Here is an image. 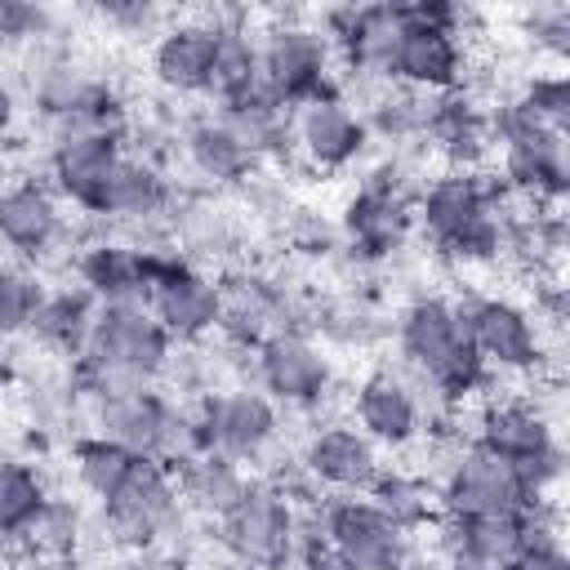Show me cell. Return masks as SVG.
Masks as SVG:
<instances>
[{
    "label": "cell",
    "mask_w": 570,
    "mask_h": 570,
    "mask_svg": "<svg viewBox=\"0 0 570 570\" xmlns=\"http://www.w3.org/2000/svg\"><path fill=\"white\" fill-rule=\"evenodd\" d=\"M183 156H187V165H191L205 183H214V187H236V183H245V178L254 174V165H258V160L249 156V147H245L214 111L187 125V134H183Z\"/></svg>",
    "instance_id": "30"
},
{
    "label": "cell",
    "mask_w": 570,
    "mask_h": 570,
    "mask_svg": "<svg viewBox=\"0 0 570 570\" xmlns=\"http://www.w3.org/2000/svg\"><path fill=\"white\" fill-rule=\"evenodd\" d=\"M200 570H249V566H240L236 557H227V552H218V557H209V561H200Z\"/></svg>",
    "instance_id": "45"
},
{
    "label": "cell",
    "mask_w": 570,
    "mask_h": 570,
    "mask_svg": "<svg viewBox=\"0 0 570 570\" xmlns=\"http://www.w3.org/2000/svg\"><path fill=\"white\" fill-rule=\"evenodd\" d=\"M94 312H98V303H94L89 289L58 285V289H45V298H40L27 334H36V343H45V347H53V352H62V356L76 361L85 352V343H89Z\"/></svg>",
    "instance_id": "31"
},
{
    "label": "cell",
    "mask_w": 570,
    "mask_h": 570,
    "mask_svg": "<svg viewBox=\"0 0 570 570\" xmlns=\"http://www.w3.org/2000/svg\"><path fill=\"white\" fill-rule=\"evenodd\" d=\"M285 294L289 285L258 272H227L218 281V330L236 347H258L267 334L285 330Z\"/></svg>",
    "instance_id": "24"
},
{
    "label": "cell",
    "mask_w": 570,
    "mask_h": 570,
    "mask_svg": "<svg viewBox=\"0 0 570 570\" xmlns=\"http://www.w3.org/2000/svg\"><path fill=\"white\" fill-rule=\"evenodd\" d=\"M218 552L236 557L249 570H294L303 552V521L294 512V499L276 481H254L240 490V499L214 521Z\"/></svg>",
    "instance_id": "6"
},
{
    "label": "cell",
    "mask_w": 570,
    "mask_h": 570,
    "mask_svg": "<svg viewBox=\"0 0 570 570\" xmlns=\"http://www.w3.org/2000/svg\"><path fill=\"white\" fill-rule=\"evenodd\" d=\"M396 352H401V370L432 405H463L490 383V370L481 365L472 334L463 325L459 298L450 294H419L401 307Z\"/></svg>",
    "instance_id": "1"
},
{
    "label": "cell",
    "mask_w": 570,
    "mask_h": 570,
    "mask_svg": "<svg viewBox=\"0 0 570 570\" xmlns=\"http://www.w3.org/2000/svg\"><path fill=\"white\" fill-rule=\"evenodd\" d=\"M196 445L214 450L232 463H263L281 436V405L267 401L258 387H218L205 392L191 410Z\"/></svg>",
    "instance_id": "12"
},
{
    "label": "cell",
    "mask_w": 570,
    "mask_h": 570,
    "mask_svg": "<svg viewBox=\"0 0 570 570\" xmlns=\"http://www.w3.org/2000/svg\"><path fill=\"white\" fill-rule=\"evenodd\" d=\"M428 98L432 94H414L405 85H374L365 98V134L383 138V142H423V125H428Z\"/></svg>",
    "instance_id": "33"
},
{
    "label": "cell",
    "mask_w": 570,
    "mask_h": 570,
    "mask_svg": "<svg viewBox=\"0 0 570 570\" xmlns=\"http://www.w3.org/2000/svg\"><path fill=\"white\" fill-rule=\"evenodd\" d=\"M303 472L312 476V485L330 490V494H370V485L379 481L383 450L356 428V423H321L307 432L303 441Z\"/></svg>",
    "instance_id": "21"
},
{
    "label": "cell",
    "mask_w": 570,
    "mask_h": 570,
    "mask_svg": "<svg viewBox=\"0 0 570 570\" xmlns=\"http://www.w3.org/2000/svg\"><path fill=\"white\" fill-rule=\"evenodd\" d=\"M525 36L534 40V49L552 53L557 62L570 53V4H534L525 13Z\"/></svg>",
    "instance_id": "38"
},
{
    "label": "cell",
    "mask_w": 570,
    "mask_h": 570,
    "mask_svg": "<svg viewBox=\"0 0 570 570\" xmlns=\"http://www.w3.org/2000/svg\"><path fill=\"white\" fill-rule=\"evenodd\" d=\"M508 570H570V557L561 543H543V548H525Z\"/></svg>",
    "instance_id": "42"
},
{
    "label": "cell",
    "mask_w": 570,
    "mask_h": 570,
    "mask_svg": "<svg viewBox=\"0 0 570 570\" xmlns=\"http://www.w3.org/2000/svg\"><path fill=\"white\" fill-rule=\"evenodd\" d=\"M40 298H45V285L36 272H27L18 263H0V338L27 334Z\"/></svg>",
    "instance_id": "37"
},
{
    "label": "cell",
    "mask_w": 570,
    "mask_h": 570,
    "mask_svg": "<svg viewBox=\"0 0 570 570\" xmlns=\"http://www.w3.org/2000/svg\"><path fill=\"white\" fill-rule=\"evenodd\" d=\"M441 570H499L481 557H468V552H441Z\"/></svg>",
    "instance_id": "43"
},
{
    "label": "cell",
    "mask_w": 570,
    "mask_h": 570,
    "mask_svg": "<svg viewBox=\"0 0 570 570\" xmlns=\"http://www.w3.org/2000/svg\"><path fill=\"white\" fill-rule=\"evenodd\" d=\"M352 423L379 450H405L428 432V401L401 365L396 370H370L352 387Z\"/></svg>",
    "instance_id": "18"
},
{
    "label": "cell",
    "mask_w": 570,
    "mask_h": 570,
    "mask_svg": "<svg viewBox=\"0 0 570 570\" xmlns=\"http://www.w3.org/2000/svg\"><path fill=\"white\" fill-rule=\"evenodd\" d=\"M414 200H419L414 169L396 156L379 160L343 205L347 249L365 263L396 254L405 245V236L414 232Z\"/></svg>",
    "instance_id": "9"
},
{
    "label": "cell",
    "mask_w": 570,
    "mask_h": 570,
    "mask_svg": "<svg viewBox=\"0 0 570 570\" xmlns=\"http://www.w3.org/2000/svg\"><path fill=\"white\" fill-rule=\"evenodd\" d=\"M125 147L120 134H98V129H80V134H53L49 147V187L58 200L102 218V200L111 187V174L120 165Z\"/></svg>",
    "instance_id": "19"
},
{
    "label": "cell",
    "mask_w": 570,
    "mask_h": 570,
    "mask_svg": "<svg viewBox=\"0 0 570 570\" xmlns=\"http://www.w3.org/2000/svg\"><path fill=\"white\" fill-rule=\"evenodd\" d=\"M102 521L116 543L125 548H151L183 521V499L174 485L169 463L138 459L134 472L120 481L111 499H102Z\"/></svg>",
    "instance_id": "17"
},
{
    "label": "cell",
    "mask_w": 570,
    "mask_h": 570,
    "mask_svg": "<svg viewBox=\"0 0 570 570\" xmlns=\"http://www.w3.org/2000/svg\"><path fill=\"white\" fill-rule=\"evenodd\" d=\"M263 89V67H258V31L240 18H218L214 36V76H209V98L214 107L249 98Z\"/></svg>",
    "instance_id": "28"
},
{
    "label": "cell",
    "mask_w": 570,
    "mask_h": 570,
    "mask_svg": "<svg viewBox=\"0 0 570 570\" xmlns=\"http://www.w3.org/2000/svg\"><path fill=\"white\" fill-rule=\"evenodd\" d=\"M512 102H517L530 120H539V125H548V129H557V134H566V125H570V80H566L561 67L534 71V76L521 85V94H517Z\"/></svg>",
    "instance_id": "36"
},
{
    "label": "cell",
    "mask_w": 570,
    "mask_h": 570,
    "mask_svg": "<svg viewBox=\"0 0 570 570\" xmlns=\"http://www.w3.org/2000/svg\"><path fill=\"white\" fill-rule=\"evenodd\" d=\"M463 325L472 334V347L481 356V365L494 374H512V379H539L548 365V330L534 321V312L508 294H468L459 298Z\"/></svg>",
    "instance_id": "11"
},
{
    "label": "cell",
    "mask_w": 570,
    "mask_h": 570,
    "mask_svg": "<svg viewBox=\"0 0 570 570\" xmlns=\"http://www.w3.org/2000/svg\"><path fill=\"white\" fill-rule=\"evenodd\" d=\"M472 441L499 459H508L530 494L552 499L561 472H566V450H561V428L557 419L534 401V396H490L481 401V414L472 423Z\"/></svg>",
    "instance_id": "4"
},
{
    "label": "cell",
    "mask_w": 570,
    "mask_h": 570,
    "mask_svg": "<svg viewBox=\"0 0 570 570\" xmlns=\"http://www.w3.org/2000/svg\"><path fill=\"white\" fill-rule=\"evenodd\" d=\"M436 499H441V512L459 517V512H525L530 503H539V494H530V485L521 481V472L481 450L476 441H463L441 476H436Z\"/></svg>",
    "instance_id": "16"
},
{
    "label": "cell",
    "mask_w": 570,
    "mask_h": 570,
    "mask_svg": "<svg viewBox=\"0 0 570 570\" xmlns=\"http://www.w3.org/2000/svg\"><path fill=\"white\" fill-rule=\"evenodd\" d=\"M289 129H294V160H303L316 174H338V169L356 165L370 142L361 111L343 94L294 107Z\"/></svg>",
    "instance_id": "20"
},
{
    "label": "cell",
    "mask_w": 570,
    "mask_h": 570,
    "mask_svg": "<svg viewBox=\"0 0 570 570\" xmlns=\"http://www.w3.org/2000/svg\"><path fill=\"white\" fill-rule=\"evenodd\" d=\"M214 36H218V13H205V18L196 13L160 27L151 45V76L169 94H209Z\"/></svg>",
    "instance_id": "23"
},
{
    "label": "cell",
    "mask_w": 570,
    "mask_h": 570,
    "mask_svg": "<svg viewBox=\"0 0 570 570\" xmlns=\"http://www.w3.org/2000/svg\"><path fill=\"white\" fill-rule=\"evenodd\" d=\"M490 147H499V183L508 196L530 205H557L570 187V142L566 134L530 120L512 98L490 111Z\"/></svg>",
    "instance_id": "5"
},
{
    "label": "cell",
    "mask_w": 570,
    "mask_h": 570,
    "mask_svg": "<svg viewBox=\"0 0 570 570\" xmlns=\"http://www.w3.org/2000/svg\"><path fill=\"white\" fill-rule=\"evenodd\" d=\"M67 240V214L49 183L18 178L0 187V245L22 263H45Z\"/></svg>",
    "instance_id": "22"
},
{
    "label": "cell",
    "mask_w": 570,
    "mask_h": 570,
    "mask_svg": "<svg viewBox=\"0 0 570 570\" xmlns=\"http://www.w3.org/2000/svg\"><path fill=\"white\" fill-rule=\"evenodd\" d=\"M76 285L94 303H142L151 285V245L134 240H94L76 254Z\"/></svg>",
    "instance_id": "25"
},
{
    "label": "cell",
    "mask_w": 570,
    "mask_h": 570,
    "mask_svg": "<svg viewBox=\"0 0 570 570\" xmlns=\"http://www.w3.org/2000/svg\"><path fill=\"white\" fill-rule=\"evenodd\" d=\"M258 392L285 410H321L334 392V356L312 334L276 330L254 347Z\"/></svg>",
    "instance_id": "15"
},
{
    "label": "cell",
    "mask_w": 570,
    "mask_h": 570,
    "mask_svg": "<svg viewBox=\"0 0 570 570\" xmlns=\"http://www.w3.org/2000/svg\"><path fill=\"white\" fill-rule=\"evenodd\" d=\"M174 361V338L156 325L142 303H98L85 352L71 361V379L89 401L156 387Z\"/></svg>",
    "instance_id": "3"
},
{
    "label": "cell",
    "mask_w": 570,
    "mask_h": 570,
    "mask_svg": "<svg viewBox=\"0 0 570 570\" xmlns=\"http://www.w3.org/2000/svg\"><path fill=\"white\" fill-rule=\"evenodd\" d=\"M174 191H169V178L160 174L156 160L147 156H120L116 174H111V187H107V200H102V218L111 223H151L169 209Z\"/></svg>",
    "instance_id": "29"
},
{
    "label": "cell",
    "mask_w": 570,
    "mask_h": 570,
    "mask_svg": "<svg viewBox=\"0 0 570 570\" xmlns=\"http://www.w3.org/2000/svg\"><path fill=\"white\" fill-rule=\"evenodd\" d=\"M405 27L392 45L387 80L414 94H454L468 71L463 22L468 9L459 4H401Z\"/></svg>",
    "instance_id": "7"
},
{
    "label": "cell",
    "mask_w": 570,
    "mask_h": 570,
    "mask_svg": "<svg viewBox=\"0 0 570 570\" xmlns=\"http://www.w3.org/2000/svg\"><path fill=\"white\" fill-rule=\"evenodd\" d=\"M503 183L481 178L476 169H445L423 183L414 200V227L423 240L454 267H494L508 245V214L499 209Z\"/></svg>",
    "instance_id": "2"
},
{
    "label": "cell",
    "mask_w": 570,
    "mask_h": 570,
    "mask_svg": "<svg viewBox=\"0 0 570 570\" xmlns=\"http://www.w3.org/2000/svg\"><path fill=\"white\" fill-rule=\"evenodd\" d=\"M169 472H174L183 512H200L209 521H218L240 499V490L249 485V472L240 463L214 454V450H191L178 463H169Z\"/></svg>",
    "instance_id": "27"
},
{
    "label": "cell",
    "mask_w": 570,
    "mask_h": 570,
    "mask_svg": "<svg viewBox=\"0 0 570 570\" xmlns=\"http://www.w3.org/2000/svg\"><path fill=\"white\" fill-rule=\"evenodd\" d=\"M432 530L441 552H468L499 570H508L525 552V512H441Z\"/></svg>",
    "instance_id": "26"
},
{
    "label": "cell",
    "mask_w": 570,
    "mask_h": 570,
    "mask_svg": "<svg viewBox=\"0 0 570 570\" xmlns=\"http://www.w3.org/2000/svg\"><path fill=\"white\" fill-rule=\"evenodd\" d=\"M98 18H102V22H111V27H120V31H134V36H142V31H151V27L160 22V13H156L151 4H138V0L102 4V9H98Z\"/></svg>",
    "instance_id": "40"
},
{
    "label": "cell",
    "mask_w": 570,
    "mask_h": 570,
    "mask_svg": "<svg viewBox=\"0 0 570 570\" xmlns=\"http://www.w3.org/2000/svg\"><path fill=\"white\" fill-rule=\"evenodd\" d=\"M142 307L174 343H200L205 334L218 330V281L205 276L178 249L151 245V285Z\"/></svg>",
    "instance_id": "14"
},
{
    "label": "cell",
    "mask_w": 570,
    "mask_h": 570,
    "mask_svg": "<svg viewBox=\"0 0 570 570\" xmlns=\"http://www.w3.org/2000/svg\"><path fill=\"white\" fill-rule=\"evenodd\" d=\"M321 539L356 570H414L419 539L379 512L365 494H334L321 503Z\"/></svg>",
    "instance_id": "13"
},
{
    "label": "cell",
    "mask_w": 570,
    "mask_h": 570,
    "mask_svg": "<svg viewBox=\"0 0 570 570\" xmlns=\"http://www.w3.org/2000/svg\"><path fill=\"white\" fill-rule=\"evenodd\" d=\"M334 45L325 40L321 27L298 22V18H272L258 31V67H263V89L281 107H303L316 98H334L338 76H334Z\"/></svg>",
    "instance_id": "10"
},
{
    "label": "cell",
    "mask_w": 570,
    "mask_h": 570,
    "mask_svg": "<svg viewBox=\"0 0 570 570\" xmlns=\"http://www.w3.org/2000/svg\"><path fill=\"white\" fill-rule=\"evenodd\" d=\"M294 570H356V566L343 561L325 539H307L303 552H298V561H294Z\"/></svg>",
    "instance_id": "41"
},
{
    "label": "cell",
    "mask_w": 570,
    "mask_h": 570,
    "mask_svg": "<svg viewBox=\"0 0 570 570\" xmlns=\"http://www.w3.org/2000/svg\"><path fill=\"white\" fill-rule=\"evenodd\" d=\"M379 512H387L401 530H410L414 539L441 521V499H436V481H428L423 472H405V468H383L379 481L365 494Z\"/></svg>",
    "instance_id": "32"
},
{
    "label": "cell",
    "mask_w": 570,
    "mask_h": 570,
    "mask_svg": "<svg viewBox=\"0 0 570 570\" xmlns=\"http://www.w3.org/2000/svg\"><path fill=\"white\" fill-rule=\"evenodd\" d=\"M13 120H18V98L9 85H0V138L13 129Z\"/></svg>",
    "instance_id": "44"
},
{
    "label": "cell",
    "mask_w": 570,
    "mask_h": 570,
    "mask_svg": "<svg viewBox=\"0 0 570 570\" xmlns=\"http://www.w3.org/2000/svg\"><path fill=\"white\" fill-rule=\"evenodd\" d=\"M94 432L129 450L134 459L178 463L196 445V419L187 405L165 396L160 387H129L94 401Z\"/></svg>",
    "instance_id": "8"
},
{
    "label": "cell",
    "mask_w": 570,
    "mask_h": 570,
    "mask_svg": "<svg viewBox=\"0 0 570 570\" xmlns=\"http://www.w3.org/2000/svg\"><path fill=\"white\" fill-rule=\"evenodd\" d=\"M45 508H49L45 476L22 459L0 454V539L27 534Z\"/></svg>",
    "instance_id": "34"
},
{
    "label": "cell",
    "mask_w": 570,
    "mask_h": 570,
    "mask_svg": "<svg viewBox=\"0 0 570 570\" xmlns=\"http://www.w3.org/2000/svg\"><path fill=\"white\" fill-rule=\"evenodd\" d=\"M134 463H138V459H134L129 450H120L116 441H107V436H98V432H89V436H80V441L71 445V472H76L80 490L94 494L98 503L120 490V481L134 472Z\"/></svg>",
    "instance_id": "35"
},
{
    "label": "cell",
    "mask_w": 570,
    "mask_h": 570,
    "mask_svg": "<svg viewBox=\"0 0 570 570\" xmlns=\"http://www.w3.org/2000/svg\"><path fill=\"white\" fill-rule=\"evenodd\" d=\"M53 31V13L27 0H0V49L22 40H45Z\"/></svg>",
    "instance_id": "39"
}]
</instances>
